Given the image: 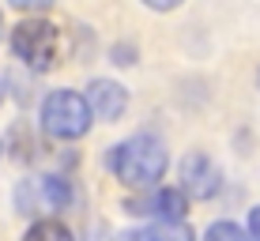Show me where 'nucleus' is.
Wrapping results in <instances>:
<instances>
[{
    "instance_id": "4468645a",
    "label": "nucleus",
    "mask_w": 260,
    "mask_h": 241,
    "mask_svg": "<svg viewBox=\"0 0 260 241\" xmlns=\"http://www.w3.org/2000/svg\"><path fill=\"white\" fill-rule=\"evenodd\" d=\"M0 102H4V79H0Z\"/></svg>"
},
{
    "instance_id": "6e6552de",
    "label": "nucleus",
    "mask_w": 260,
    "mask_h": 241,
    "mask_svg": "<svg viewBox=\"0 0 260 241\" xmlns=\"http://www.w3.org/2000/svg\"><path fill=\"white\" fill-rule=\"evenodd\" d=\"M23 241H76V237H72V230L64 226V222L42 219V222H34V226L23 234Z\"/></svg>"
},
{
    "instance_id": "0eeeda50",
    "label": "nucleus",
    "mask_w": 260,
    "mask_h": 241,
    "mask_svg": "<svg viewBox=\"0 0 260 241\" xmlns=\"http://www.w3.org/2000/svg\"><path fill=\"white\" fill-rule=\"evenodd\" d=\"M117 241H192V230L185 222H155V226H140V230H128L121 234Z\"/></svg>"
},
{
    "instance_id": "39448f33",
    "label": "nucleus",
    "mask_w": 260,
    "mask_h": 241,
    "mask_svg": "<svg viewBox=\"0 0 260 241\" xmlns=\"http://www.w3.org/2000/svg\"><path fill=\"white\" fill-rule=\"evenodd\" d=\"M83 98H87V106H91V113L98 121H117L128 110V91L121 83H113V79H94Z\"/></svg>"
},
{
    "instance_id": "423d86ee",
    "label": "nucleus",
    "mask_w": 260,
    "mask_h": 241,
    "mask_svg": "<svg viewBox=\"0 0 260 241\" xmlns=\"http://www.w3.org/2000/svg\"><path fill=\"white\" fill-rule=\"evenodd\" d=\"M132 208V215H158V219H166V222H185V211H189V196L185 192H177V189H158L151 200H132L128 203Z\"/></svg>"
},
{
    "instance_id": "f03ea898",
    "label": "nucleus",
    "mask_w": 260,
    "mask_h": 241,
    "mask_svg": "<svg viewBox=\"0 0 260 241\" xmlns=\"http://www.w3.org/2000/svg\"><path fill=\"white\" fill-rule=\"evenodd\" d=\"M91 106L79 91H53L42 102V128L53 140H79L91 128Z\"/></svg>"
},
{
    "instance_id": "1a4fd4ad",
    "label": "nucleus",
    "mask_w": 260,
    "mask_h": 241,
    "mask_svg": "<svg viewBox=\"0 0 260 241\" xmlns=\"http://www.w3.org/2000/svg\"><path fill=\"white\" fill-rule=\"evenodd\" d=\"M42 200H46V208H64L72 200L68 181L64 177H42Z\"/></svg>"
},
{
    "instance_id": "20e7f679",
    "label": "nucleus",
    "mask_w": 260,
    "mask_h": 241,
    "mask_svg": "<svg viewBox=\"0 0 260 241\" xmlns=\"http://www.w3.org/2000/svg\"><path fill=\"white\" fill-rule=\"evenodd\" d=\"M219 189H222V174L204 151H192V155L181 158V192L185 196H192V200H211Z\"/></svg>"
},
{
    "instance_id": "2eb2a0df",
    "label": "nucleus",
    "mask_w": 260,
    "mask_h": 241,
    "mask_svg": "<svg viewBox=\"0 0 260 241\" xmlns=\"http://www.w3.org/2000/svg\"><path fill=\"white\" fill-rule=\"evenodd\" d=\"M0 30H4V19H0Z\"/></svg>"
},
{
    "instance_id": "9d476101",
    "label": "nucleus",
    "mask_w": 260,
    "mask_h": 241,
    "mask_svg": "<svg viewBox=\"0 0 260 241\" xmlns=\"http://www.w3.org/2000/svg\"><path fill=\"white\" fill-rule=\"evenodd\" d=\"M204 241H253V234H245L238 222H211Z\"/></svg>"
},
{
    "instance_id": "7ed1b4c3",
    "label": "nucleus",
    "mask_w": 260,
    "mask_h": 241,
    "mask_svg": "<svg viewBox=\"0 0 260 241\" xmlns=\"http://www.w3.org/2000/svg\"><path fill=\"white\" fill-rule=\"evenodd\" d=\"M57 46H60L57 26L46 23V19H23L12 30L15 57H19L26 68H34V72H49V68H53V60H57Z\"/></svg>"
},
{
    "instance_id": "9b49d317",
    "label": "nucleus",
    "mask_w": 260,
    "mask_h": 241,
    "mask_svg": "<svg viewBox=\"0 0 260 241\" xmlns=\"http://www.w3.org/2000/svg\"><path fill=\"white\" fill-rule=\"evenodd\" d=\"M19 12H46V8L53 4V0H12Z\"/></svg>"
},
{
    "instance_id": "f257e3e1",
    "label": "nucleus",
    "mask_w": 260,
    "mask_h": 241,
    "mask_svg": "<svg viewBox=\"0 0 260 241\" xmlns=\"http://www.w3.org/2000/svg\"><path fill=\"white\" fill-rule=\"evenodd\" d=\"M170 166L166 144L158 136H132L124 144L110 147V169L128 189H155Z\"/></svg>"
},
{
    "instance_id": "f8f14e48",
    "label": "nucleus",
    "mask_w": 260,
    "mask_h": 241,
    "mask_svg": "<svg viewBox=\"0 0 260 241\" xmlns=\"http://www.w3.org/2000/svg\"><path fill=\"white\" fill-rule=\"evenodd\" d=\"M143 4H147L151 12H174V8L181 4V0H143Z\"/></svg>"
},
{
    "instance_id": "ddd939ff",
    "label": "nucleus",
    "mask_w": 260,
    "mask_h": 241,
    "mask_svg": "<svg viewBox=\"0 0 260 241\" xmlns=\"http://www.w3.org/2000/svg\"><path fill=\"white\" fill-rule=\"evenodd\" d=\"M249 234H253V241H260V208L249 211Z\"/></svg>"
}]
</instances>
